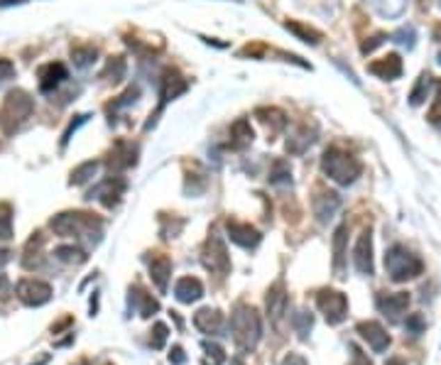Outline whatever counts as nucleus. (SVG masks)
Segmentation results:
<instances>
[{
	"label": "nucleus",
	"instance_id": "56",
	"mask_svg": "<svg viewBox=\"0 0 441 365\" xmlns=\"http://www.w3.org/2000/svg\"><path fill=\"white\" fill-rule=\"evenodd\" d=\"M436 126H439V128H441V120H439V123H436Z\"/></svg>",
	"mask_w": 441,
	"mask_h": 365
},
{
	"label": "nucleus",
	"instance_id": "21",
	"mask_svg": "<svg viewBox=\"0 0 441 365\" xmlns=\"http://www.w3.org/2000/svg\"><path fill=\"white\" fill-rule=\"evenodd\" d=\"M314 142H317V128L309 130V126H299L287 137V152H290V155H304Z\"/></svg>",
	"mask_w": 441,
	"mask_h": 365
},
{
	"label": "nucleus",
	"instance_id": "40",
	"mask_svg": "<svg viewBox=\"0 0 441 365\" xmlns=\"http://www.w3.org/2000/svg\"><path fill=\"white\" fill-rule=\"evenodd\" d=\"M167 336H169V329H167V323L157 321L155 326H152V339H150L152 348H155V350L165 348V343H167Z\"/></svg>",
	"mask_w": 441,
	"mask_h": 365
},
{
	"label": "nucleus",
	"instance_id": "45",
	"mask_svg": "<svg viewBox=\"0 0 441 365\" xmlns=\"http://www.w3.org/2000/svg\"><path fill=\"white\" fill-rule=\"evenodd\" d=\"M15 76V64L10 62V59L0 57V81H6V78Z\"/></svg>",
	"mask_w": 441,
	"mask_h": 365
},
{
	"label": "nucleus",
	"instance_id": "17",
	"mask_svg": "<svg viewBox=\"0 0 441 365\" xmlns=\"http://www.w3.org/2000/svg\"><path fill=\"white\" fill-rule=\"evenodd\" d=\"M194 326H197L201 334L216 336V334H221V331H224V314L218 312V309L203 307V309H199V312L194 314Z\"/></svg>",
	"mask_w": 441,
	"mask_h": 365
},
{
	"label": "nucleus",
	"instance_id": "28",
	"mask_svg": "<svg viewBox=\"0 0 441 365\" xmlns=\"http://www.w3.org/2000/svg\"><path fill=\"white\" fill-rule=\"evenodd\" d=\"M285 30L292 32L297 40H301V42H306V44H319L324 40V35L317 30V27L304 25V22H299V20H287L285 22Z\"/></svg>",
	"mask_w": 441,
	"mask_h": 365
},
{
	"label": "nucleus",
	"instance_id": "46",
	"mask_svg": "<svg viewBox=\"0 0 441 365\" xmlns=\"http://www.w3.org/2000/svg\"><path fill=\"white\" fill-rule=\"evenodd\" d=\"M169 363L172 365H184V363H187V355H184L182 346H174V348L169 350Z\"/></svg>",
	"mask_w": 441,
	"mask_h": 365
},
{
	"label": "nucleus",
	"instance_id": "35",
	"mask_svg": "<svg viewBox=\"0 0 441 365\" xmlns=\"http://www.w3.org/2000/svg\"><path fill=\"white\" fill-rule=\"evenodd\" d=\"M54 257L62 262H67V265H81V262H86V253L81 251V248H74V246H59L57 251H54Z\"/></svg>",
	"mask_w": 441,
	"mask_h": 365
},
{
	"label": "nucleus",
	"instance_id": "6",
	"mask_svg": "<svg viewBox=\"0 0 441 365\" xmlns=\"http://www.w3.org/2000/svg\"><path fill=\"white\" fill-rule=\"evenodd\" d=\"M187 89H189L187 78L176 71V69L167 67L165 71H162V78H160V105H157V110L150 115V120L145 123V130H150V128L155 126L157 118H160V113L165 110V105L169 103V101H174L176 96H182Z\"/></svg>",
	"mask_w": 441,
	"mask_h": 365
},
{
	"label": "nucleus",
	"instance_id": "20",
	"mask_svg": "<svg viewBox=\"0 0 441 365\" xmlns=\"http://www.w3.org/2000/svg\"><path fill=\"white\" fill-rule=\"evenodd\" d=\"M64 78H67V67H64V64L59 62L44 64V67L40 69V91L42 94H52Z\"/></svg>",
	"mask_w": 441,
	"mask_h": 365
},
{
	"label": "nucleus",
	"instance_id": "34",
	"mask_svg": "<svg viewBox=\"0 0 441 365\" xmlns=\"http://www.w3.org/2000/svg\"><path fill=\"white\" fill-rule=\"evenodd\" d=\"M292 326H294V331L299 334V339H306V336H309V331L314 329L312 312H306V309H299V312H294V314H292Z\"/></svg>",
	"mask_w": 441,
	"mask_h": 365
},
{
	"label": "nucleus",
	"instance_id": "48",
	"mask_svg": "<svg viewBox=\"0 0 441 365\" xmlns=\"http://www.w3.org/2000/svg\"><path fill=\"white\" fill-rule=\"evenodd\" d=\"M434 105H431V113H429V120L434 123L436 118H439V110H441V81H436V96H434Z\"/></svg>",
	"mask_w": 441,
	"mask_h": 365
},
{
	"label": "nucleus",
	"instance_id": "38",
	"mask_svg": "<svg viewBox=\"0 0 441 365\" xmlns=\"http://www.w3.org/2000/svg\"><path fill=\"white\" fill-rule=\"evenodd\" d=\"M138 96H140V89H138V86H130V89L125 91L123 96H118V99H115L113 103L108 105V113H115V110L125 108V105H133L138 101Z\"/></svg>",
	"mask_w": 441,
	"mask_h": 365
},
{
	"label": "nucleus",
	"instance_id": "51",
	"mask_svg": "<svg viewBox=\"0 0 441 365\" xmlns=\"http://www.w3.org/2000/svg\"><path fill=\"white\" fill-rule=\"evenodd\" d=\"M20 3H27V0H0V8H10V6H20Z\"/></svg>",
	"mask_w": 441,
	"mask_h": 365
},
{
	"label": "nucleus",
	"instance_id": "44",
	"mask_svg": "<svg viewBox=\"0 0 441 365\" xmlns=\"http://www.w3.org/2000/svg\"><path fill=\"white\" fill-rule=\"evenodd\" d=\"M86 120H88V115H76V120H74L72 126L67 128V133H64V137H62V145H67V142L72 140V135H74V133L78 130V128L83 126V123H86Z\"/></svg>",
	"mask_w": 441,
	"mask_h": 365
},
{
	"label": "nucleus",
	"instance_id": "23",
	"mask_svg": "<svg viewBox=\"0 0 441 365\" xmlns=\"http://www.w3.org/2000/svg\"><path fill=\"white\" fill-rule=\"evenodd\" d=\"M130 307L145 319H150L152 314L160 312V302L152 294H147L142 287H130Z\"/></svg>",
	"mask_w": 441,
	"mask_h": 365
},
{
	"label": "nucleus",
	"instance_id": "27",
	"mask_svg": "<svg viewBox=\"0 0 441 365\" xmlns=\"http://www.w3.org/2000/svg\"><path fill=\"white\" fill-rule=\"evenodd\" d=\"M169 275H172V260L167 255H157L150 260V277L155 282V287L160 289L162 294L167 292V285H169Z\"/></svg>",
	"mask_w": 441,
	"mask_h": 365
},
{
	"label": "nucleus",
	"instance_id": "14",
	"mask_svg": "<svg viewBox=\"0 0 441 365\" xmlns=\"http://www.w3.org/2000/svg\"><path fill=\"white\" fill-rule=\"evenodd\" d=\"M226 230H228V238L233 240L235 246L240 248H258L263 235H260L258 228H253L250 223H240V221H228L226 223Z\"/></svg>",
	"mask_w": 441,
	"mask_h": 365
},
{
	"label": "nucleus",
	"instance_id": "30",
	"mask_svg": "<svg viewBox=\"0 0 441 365\" xmlns=\"http://www.w3.org/2000/svg\"><path fill=\"white\" fill-rule=\"evenodd\" d=\"M72 59L78 69H86L99 59V49L91 44H76V47H72Z\"/></svg>",
	"mask_w": 441,
	"mask_h": 365
},
{
	"label": "nucleus",
	"instance_id": "19",
	"mask_svg": "<svg viewBox=\"0 0 441 365\" xmlns=\"http://www.w3.org/2000/svg\"><path fill=\"white\" fill-rule=\"evenodd\" d=\"M338 206H341V196H338L336 192H319L317 196H314V216H317L322 223L333 219Z\"/></svg>",
	"mask_w": 441,
	"mask_h": 365
},
{
	"label": "nucleus",
	"instance_id": "32",
	"mask_svg": "<svg viewBox=\"0 0 441 365\" xmlns=\"http://www.w3.org/2000/svg\"><path fill=\"white\" fill-rule=\"evenodd\" d=\"M431 84H434V76L431 74H422L419 78H417V84H415V89H412V94H410V103L412 105H422L426 101V96H429V89H431Z\"/></svg>",
	"mask_w": 441,
	"mask_h": 365
},
{
	"label": "nucleus",
	"instance_id": "54",
	"mask_svg": "<svg viewBox=\"0 0 441 365\" xmlns=\"http://www.w3.org/2000/svg\"><path fill=\"white\" fill-rule=\"evenodd\" d=\"M434 40H439V42H441V25H436V30H434Z\"/></svg>",
	"mask_w": 441,
	"mask_h": 365
},
{
	"label": "nucleus",
	"instance_id": "2",
	"mask_svg": "<svg viewBox=\"0 0 441 365\" xmlns=\"http://www.w3.org/2000/svg\"><path fill=\"white\" fill-rule=\"evenodd\" d=\"M322 172L326 174L331 182L341 184V187H348L363 172V164L353 155H348L341 147H328L322 155Z\"/></svg>",
	"mask_w": 441,
	"mask_h": 365
},
{
	"label": "nucleus",
	"instance_id": "53",
	"mask_svg": "<svg viewBox=\"0 0 441 365\" xmlns=\"http://www.w3.org/2000/svg\"><path fill=\"white\" fill-rule=\"evenodd\" d=\"M385 365H405V360H402V358H390Z\"/></svg>",
	"mask_w": 441,
	"mask_h": 365
},
{
	"label": "nucleus",
	"instance_id": "41",
	"mask_svg": "<svg viewBox=\"0 0 441 365\" xmlns=\"http://www.w3.org/2000/svg\"><path fill=\"white\" fill-rule=\"evenodd\" d=\"M201 346H203V350H206V355H211V360H213L216 365H224L226 360H228V358H226V350L221 348L218 343H211V341H203Z\"/></svg>",
	"mask_w": 441,
	"mask_h": 365
},
{
	"label": "nucleus",
	"instance_id": "8",
	"mask_svg": "<svg viewBox=\"0 0 441 365\" xmlns=\"http://www.w3.org/2000/svg\"><path fill=\"white\" fill-rule=\"evenodd\" d=\"M317 307L331 326H338L348 316V299L338 289H322L317 294Z\"/></svg>",
	"mask_w": 441,
	"mask_h": 365
},
{
	"label": "nucleus",
	"instance_id": "18",
	"mask_svg": "<svg viewBox=\"0 0 441 365\" xmlns=\"http://www.w3.org/2000/svg\"><path fill=\"white\" fill-rule=\"evenodd\" d=\"M378 307L390 321H397L402 314L410 307V294L407 292H394V294H385V297L378 299Z\"/></svg>",
	"mask_w": 441,
	"mask_h": 365
},
{
	"label": "nucleus",
	"instance_id": "24",
	"mask_svg": "<svg viewBox=\"0 0 441 365\" xmlns=\"http://www.w3.org/2000/svg\"><path fill=\"white\" fill-rule=\"evenodd\" d=\"M174 297L182 304L199 302V299L203 297V285L197 277H182V280L174 285Z\"/></svg>",
	"mask_w": 441,
	"mask_h": 365
},
{
	"label": "nucleus",
	"instance_id": "49",
	"mask_svg": "<svg viewBox=\"0 0 441 365\" xmlns=\"http://www.w3.org/2000/svg\"><path fill=\"white\" fill-rule=\"evenodd\" d=\"M282 365H309V363H306L304 355H299V353H290V355H285V360H282Z\"/></svg>",
	"mask_w": 441,
	"mask_h": 365
},
{
	"label": "nucleus",
	"instance_id": "10",
	"mask_svg": "<svg viewBox=\"0 0 441 365\" xmlns=\"http://www.w3.org/2000/svg\"><path fill=\"white\" fill-rule=\"evenodd\" d=\"M125 189H128V182H125V179L108 177V179H103L96 189H91V192L86 194V198H91V201L96 198V201H101L103 206L113 209V206L120 201V196L125 194Z\"/></svg>",
	"mask_w": 441,
	"mask_h": 365
},
{
	"label": "nucleus",
	"instance_id": "37",
	"mask_svg": "<svg viewBox=\"0 0 441 365\" xmlns=\"http://www.w3.org/2000/svg\"><path fill=\"white\" fill-rule=\"evenodd\" d=\"M13 238V206L10 204H0V240H10Z\"/></svg>",
	"mask_w": 441,
	"mask_h": 365
},
{
	"label": "nucleus",
	"instance_id": "3",
	"mask_svg": "<svg viewBox=\"0 0 441 365\" xmlns=\"http://www.w3.org/2000/svg\"><path fill=\"white\" fill-rule=\"evenodd\" d=\"M52 230L62 238H83V235H91V238L101 240V221L91 214H83V211H64L52 219Z\"/></svg>",
	"mask_w": 441,
	"mask_h": 365
},
{
	"label": "nucleus",
	"instance_id": "29",
	"mask_svg": "<svg viewBox=\"0 0 441 365\" xmlns=\"http://www.w3.org/2000/svg\"><path fill=\"white\" fill-rule=\"evenodd\" d=\"M380 17H388V20H394L400 17L407 8V0H365Z\"/></svg>",
	"mask_w": 441,
	"mask_h": 365
},
{
	"label": "nucleus",
	"instance_id": "31",
	"mask_svg": "<svg viewBox=\"0 0 441 365\" xmlns=\"http://www.w3.org/2000/svg\"><path fill=\"white\" fill-rule=\"evenodd\" d=\"M96 172H99V162H83V164H78L76 169L72 172V179H69V184L72 187H81V184L91 182V179L96 177Z\"/></svg>",
	"mask_w": 441,
	"mask_h": 365
},
{
	"label": "nucleus",
	"instance_id": "26",
	"mask_svg": "<svg viewBox=\"0 0 441 365\" xmlns=\"http://www.w3.org/2000/svg\"><path fill=\"white\" fill-rule=\"evenodd\" d=\"M255 115H258V120L272 133V135L282 133L287 128V123H290L287 113H285V110H280V108H258V110H255Z\"/></svg>",
	"mask_w": 441,
	"mask_h": 365
},
{
	"label": "nucleus",
	"instance_id": "57",
	"mask_svg": "<svg viewBox=\"0 0 441 365\" xmlns=\"http://www.w3.org/2000/svg\"><path fill=\"white\" fill-rule=\"evenodd\" d=\"M78 365H88V363H78Z\"/></svg>",
	"mask_w": 441,
	"mask_h": 365
},
{
	"label": "nucleus",
	"instance_id": "58",
	"mask_svg": "<svg viewBox=\"0 0 441 365\" xmlns=\"http://www.w3.org/2000/svg\"><path fill=\"white\" fill-rule=\"evenodd\" d=\"M439 6H441V0H439Z\"/></svg>",
	"mask_w": 441,
	"mask_h": 365
},
{
	"label": "nucleus",
	"instance_id": "42",
	"mask_svg": "<svg viewBox=\"0 0 441 365\" xmlns=\"http://www.w3.org/2000/svg\"><path fill=\"white\" fill-rule=\"evenodd\" d=\"M385 40H388V35H385V32H378V35L368 37L365 42H360V52H363V54H370L373 49H378L380 44L385 42Z\"/></svg>",
	"mask_w": 441,
	"mask_h": 365
},
{
	"label": "nucleus",
	"instance_id": "55",
	"mask_svg": "<svg viewBox=\"0 0 441 365\" xmlns=\"http://www.w3.org/2000/svg\"><path fill=\"white\" fill-rule=\"evenodd\" d=\"M436 62H439V64H441V54H439V57H436Z\"/></svg>",
	"mask_w": 441,
	"mask_h": 365
},
{
	"label": "nucleus",
	"instance_id": "12",
	"mask_svg": "<svg viewBox=\"0 0 441 365\" xmlns=\"http://www.w3.org/2000/svg\"><path fill=\"white\" fill-rule=\"evenodd\" d=\"M353 265L360 275L370 277L375 272V262H373V235H370V228L363 230L356 240V248H353Z\"/></svg>",
	"mask_w": 441,
	"mask_h": 365
},
{
	"label": "nucleus",
	"instance_id": "43",
	"mask_svg": "<svg viewBox=\"0 0 441 365\" xmlns=\"http://www.w3.org/2000/svg\"><path fill=\"white\" fill-rule=\"evenodd\" d=\"M424 329H426V323H424V319H422V314H412V316H407V334L419 336Z\"/></svg>",
	"mask_w": 441,
	"mask_h": 365
},
{
	"label": "nucleus",
	"instance_id": "36",
	"mask_svg": "<svg viewBox=\"0 0 441 365\" xmlns=\"http://www.w3.org/2000/svg\"><path fill=\"white\" fill-rule=\"evenodd\" d=\"M125 76V59L123 57H110L106 69L101 71V78H108V81H123Z\"/></svg>",
	"mask_w": 441,
	"mask_h": 365
},
{
	"label": "nucleus",
	"instance_id": "25",
	"mask_svg": "<svg viewBox=\"0 0 441 365\" xmlns=\"http://www.w3.org/2000/svg\"><path fill=\"white\" fill-rule=\"evenodd\" d=\"M346 246H348V223H341L336 230H333V240H331V248H333V272L338 277H343V262H346Z\"/></svg>",
	"mask_w": 441,
	"mask_h": 365
},
{
	"label": "nucleus",
	"instance_id": "13",
	"mask_svg": "<svg viewBox=\"0 0 441 365\" xmlns=\"http://www.w3.org/2000/svg\"><path fill=\"white\" fill-rule=\"evenodd\" d=\"M356 331L360 334V339L375 350V353H385L390 346V334L385 331V326L380 321H360L356 326Z\"/></svg>",
	"mask_w": 441,
	"mask_h": 365
},
{
	"label": "nucleus",
	"instance_id": "7",
	"mask_svg": "<svg viewBox=\"0 0 441 365\" xmlns=\"http://www.w3.org/2000/svg\"><path fill=\"white\" fill-rule=\"evenodd\" d=\"M201 262L208 272H213V275L218 277H226L231 272V255L228 251H226L224 238H221L216 230H211V235H208L206 243H203Z\"/></svg>",
	"mask_w": 441,
	"mask_h": 365
},
{
	"label": "nucleus",
	"instance_id": "11",
	"mask_svg": "<svg viewBox=\"0 0 441 365\" xmlns=\"http://www.w3.org/2000/svg\"><path fill=\"white\" fill-rule=\"evenodd\" d=\"M138 145H133V142L128 140H118L113 145V150L108 152V160H106V164H108L110 172H123V169H130L138 164Z\"/></svg>",
	"mask_w": 441,
	"mask_h": 365
},
{
	"label": "nucleus",
	"instance_id": "59",
	"mask_svg": "<svg viewBox=\"0 0 441 365\" xmlns=\"http://www.w3.org/2000/svg\"><path fill=\"white\" fill-rule=\"evenodd\" d=\"M106 365H110V363H106Z\"/></svg>",
	"mask_w": 441,
	"mask_h": 365
},
{
	"label": "nucleus",
	"instance_id": "47",
	"mask_svg": "<svg viewBox=\"0 0 441 365\" xmlns=\"http://www.w3.org/2000/svg\"><path fill=\"white\" fill-rule=\"evenodd\" d=\"M351 350H353V363L351 365H373V363H370V358L358 348V346L351 343Z\"/></svg>",
	"mask_w": 441,
	"mask_h": 365
},
{
	"label": "nucleus",
	"instance_id": "1",
	"mask_svg": "<svg viewBox=\"0 0 441 365\" xmlns=\"http://www.w3.org/2000/svg\"><path fill=\"white\" fill-rule=\"evenodd\" d=\"M231 334L243 353H253L263 336V323H260L258 309L248 307V304H238L231 314Z\"/></svg>",
	"mask_w": 441,
	"mask_h": 365
},
{
	"label": "nucleus",
	"instance_id": "9",
	"mask_svg": "<svg viewBox=\"0 0 441 365\" xmlns=\"http://www.w3.org/2000/svg\"><path fill=\"white\" fill-rule=\"evenodd\" d=\"M15 294L25 307H42L52 299V285L42 280H20L15 287Z\"/></svg>",
	"mask_w": 441,
	"mask_h": 365
},
{
	"label": "nucleus",
	"instance_id": "50",
	"mask_svg": "<svg viewBox=\"0 0 441 365\" xmlns=\"http://www.w3.org/2000/svg\"><path fill=\"white\" fill-rule=\"evenodd\" d=\"M10 297V282H8L6 275H0V299Z\"/></svg>",
	"mask_w": 441,
	"mask_h": 365
},
{
	"label": "nucleus",
	"instance_id": "33",
	"mask_svg": "<svg viewBox=\"0 0 441 365\" xmlns=\"http://www.w3.org/2000/svg\"><path fill=\"white\" fill-rule=\"evenodd\" d=\"M270 184L275 187H282V184H292V167L287 160H275L270 167Z\"/></svg>",
	"mask_w": 441,
	"mask_h": 365
},
{
	"label": "nucleus",
	"instance_id": "15",
	"mask_svg": "<svg viewBox=\"0 0 441 365\" xmlns=\"http://www.w3.org/2000/svg\"><path fill=\"white\" fill-rule=\"evenodd\" d=\"M368 71L373 76L383 78V81H394V78H400L405 67H402V59L400 54H388L383 59H375V62L368 64Z\"/></svg>",
	"mask_w": 441,
	"mask_h": 365
},
{
	"label": "nucleus",
	"instance_id": "39",
	"mask_svg": "<svg viewBox=\"0 0 441 365\" xmlns=\"http://www.w3.org/2000/svg\"><path fill=\"white\" fill-rule=\"evenodd\" d=\"M415 40H417L415 27H400V30L392 35V42H397L400 47H407V49L415 47Z\"/></svg>",
	"mask_w": 441,
	"mask_h": 365
},
{
	"label": "nucleus",
	"instance_id": "5",
	"mask_svg": "<svg viewBox=\"0 0 441 365\" xmlns=\"http://www.w3.org/2000/svg\"><path fill=\"white\" fill-rule=\"evenodd\" d=\"M385 270H388L392 282H407L424 272V262H422L419 255L407 251L405 246H392L385 253Z\"/></svg>",
	"mask_w": 441,
	"mask_h": 365
},
{
	"label": "nucleus",
	"instance_id": "22",
	"mask_svg": "<svg viewBox=\"0 0 441 365\" xmlns=\"http://www.w3.org/2000/svg\"><path fill=\"white\" fill-rule=\"evenodd\" d=\"M228 137H231V140H228V147H231V150H235V152H243L245 147L253 145L255 133H253V128H250V120H245V118L235 120L233 126H231Z\"/></svg>",
	"mask_w": 441,
	"mask_h": 365
},
{
	"label": "nucleus",
	"instance_id": "4",
	"mask_svg": "<svg viewBox=\"0 0 441 365\" xmlns=\"http://www.w3.org/2000/svg\"><path fill=\"white\" fill-rule=\"evenodd\" d=\"M32 113H35V101L30 99V94H25L20 89L10 91L6 96V101H3V105H0V128H3L6 135H13V133L20 130L22 123Z\"/></svg>",
	"mask_w": 441,
	"mask_h": 365
},
{
	"label": "nucleus",
	"instance_id": "16",
	"mask_svg": "<svg viewBox=\"0 0 441 365\" xmlns=\"http://www.w3.org/2000/svg\"><path fill=\"white\" fill-rule=\"evenodd\" d=\"M265 307H267V316H270V321L275 323V326H280L282 316H285V312H287V289H285L282 282H277V285H272V287L267 289Z\"/></svg>",
	"mask_w": 441,
	"mask_h": 365
},
{
	"label": "nucleus",
	"instance_id": "52",
	"mask_svg": "<svg viewBox=\"0 0 441 365\" xmlns=\"http://www.w3.org/2000/svg\"><path fill=\"white\" fill-rule=\"evenodd\" d=\"M10 255H13V253H8V251H0V265H6V262L10 260Z\"/></svg>",
	"mask_w": 441,
	"mask_h": 365
}]
</instances>
